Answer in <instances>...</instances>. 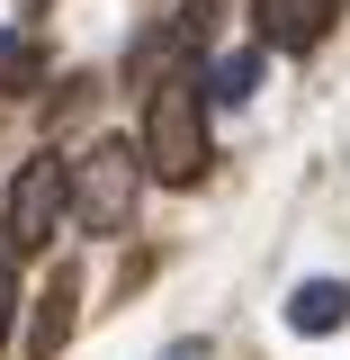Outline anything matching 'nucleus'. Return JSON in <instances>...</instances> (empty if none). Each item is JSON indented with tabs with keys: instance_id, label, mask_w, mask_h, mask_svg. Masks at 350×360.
Listing matches in <instances>:
<instances>
[{
	"instance_id": "3",
	"label": "nucleus",
	"mask_w": 350,
	"mask_h": 360,
	"mask_svg": "<svg viewBox=\"0 0 350 360\" xmlns=\"http://www.w3.org/2000/svg\"><path fill=\"white\" fill-rule=\"evenodd\" d=\"M72 217V162L63 153H27L18 180H9V207H0V234L18 243V262H36L54 243V225Z\"/></svg>"
},
{
	"instance_id": "4",
	"label": "nucleus",
	"mask_w": 350,
	"mask_h": 360,
	"mask_svg": "<svg viewBox=\"0 0 350 360\" xmlns=\"http://www.w3.org/2000/svg\"><path fill=\"white\" fill-rule=\"evenodd\" d=\"M332 18H342V0H261V37L278 54H314L332 37Z\"/></svg>"
},
{
	"instance_id": "5",
	"label": "nucleus",
	"mask_w": 350,
	"mask_h": 360,
	"mask_svg": "<svg viewBox=\"0 0 350 360\" xmlns=\"http://www.w3.org/2000/svg\"><path fill=\"white\" fill-rule=\"evenodd\" d=\"M72 315H81V262H54V270H45V297H36V360L63 352Z\"/></svg>"
},
{
	"instance_id": "6",
	"label": "nucleus",
	"mask_w": 350,
	"mask_h": 360,
	"mask_svg": "<svg viewBox=\"0 0 350 360\" xmlns=\"http://www.w3.org/2000/svg\"><path fill=\"white\" fill-rule=\"evenodd\" d=\"M288 324H297V333H342L350 324V288L342 279H306V288L288 297Z\"/></svg>"
},
{
	"instance_id": "1",
	"label": "nucleus",
	"mask_w": 350,
	"mask_h": 360,
	"mask_svg": "<svg viewBox=\"0 0 350 360\" xmlns=\"http://www.w3.org/2000/svg\"><path fill=\"white\" fill-rule=\"evenodd\" d=\"M207 108H216V99H207L198 72H162V82L144 90V135H135V144H144V172L162 180V189L207 180V153H216V144H207Z\"/></svg>"
},
{
	"instance_id": "9",
	"label": "nucleus",
	"mask_w": 350,
	"mask_h": 360,
	"mask_svg": "<svg viewBox=\"0 0 350 360\" xmlns=\"http://www.w3.org/2000/svg\"><path fill=\"white\" fill-rule=\"evenodd\" d=\"M9 324H18V243L0 234V342H9Z\"/></svg>"
},
{
	"instance_id": "8",
	"label": "nucleus",
	"mask_w": 350,
	"mask_h": 360,
	"mask_svg": "<svg viewBox=\"0 0 350 360\" xmlns=\"http://www.w3.org/2000/svg\"><path fill=\"white\" fill-rule=\"evenodd\" d=\"M36 72H45V54H36V45H18V37L0 45V82H9V90H36Z\"/></svg>"
},
{
	"instance_id": "10",
	"label": "nucleus",
	"mask_w": 350,
	"mask_h": 360,
	"mask_svg": "<svg viewBox=\"0 0 350 360\" xmlns=\"http://www.w3.org/2000/svg\"><path fill=\"white\" fill-rule=\"evenodd\" d=\"M162 360H207V342H171V352H162Z\"/></svg>"
},
{
	"instance_id": "7",
	"label": "nucleus",
	"mask_w": 350,
	"mask_h": 360,
	"mask_svg": "<svg viewBox=\"0 0 350 360\" xmlns=\"http://www.w3.org/2000/svg\"><path fill=\"white\" fill-rule=\"evenodd\" d=\"M198 82H207V99H224V108H243V99L261 90V45H243V54H216V63H207Z\"/></svg>"
},
{
	"instance_id": "2",
	"label": "nucleus",
	"mask_w": 350,
	"mask_h": 360,
	"mask_svg": "<svg viewBox=\"0 0 350 360\" xmlns=\"http://www.w3.org/2000/svg\"><path fill=\"white\" fill-rule=\"evenodd\" d=\"M144 144H126V135H90L81 153H72V225L81 234H126L135 207H144Z\"/></svg>"
}]
</instances>
